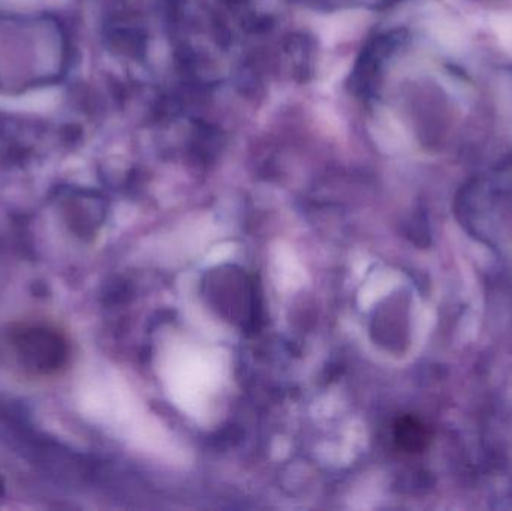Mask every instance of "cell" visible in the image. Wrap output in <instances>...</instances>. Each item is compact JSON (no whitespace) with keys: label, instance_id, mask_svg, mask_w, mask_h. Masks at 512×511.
<instances>
[{"label":"cell","instance_id":"3","mask_svg":"<svg viewBox=\"0 0 512 511\" xmlns=\"http://www.w3.org/2000/svg\"><path fill=\"white\" fill-rule=\"evenodd\" d=\"M5 492V483H3L2 477H0V495H3Z\"/></svg>","mask_w":512,"mask_h":511},{"label":"cell","instance_id":"2","mask_svg":"<svg viewBox=\"0 0 512 511\" xmlns=\"http://www.w3.org/2000/svg\"><path fill=\"white\" fill-rule=\"evenodd\" d=\"M396 440L408 452H418L429 443V432L418 420L403 419L397 425Z\"/></svg>","mask_w":512,"mask_h":511},{"label":"cell","instance_id":"1","mask_svg":"<svg viewBox=\"0 0 512 511\" xmlns=\"http://www.w3.org/2000/svg\"><path fill=\"white\" fill-rule=\"evenodd\" d=\"M9 344L18 365L35 377H51L68 365V339L51 324H15L9 332Z\"/></svg>","mask_w":512,"mask_h":511}]
</instances>
